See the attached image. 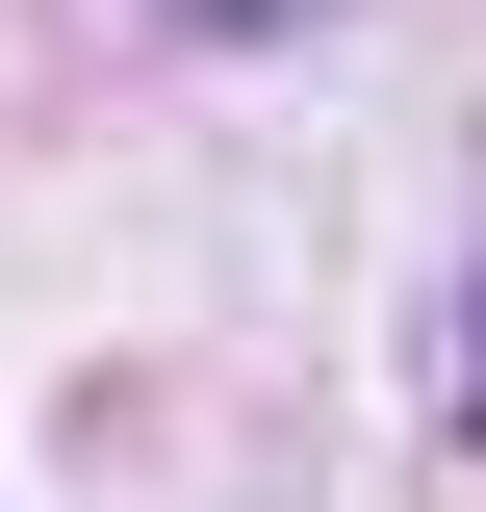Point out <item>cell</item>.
Instances as JSON below:
<instances>
[{
	"label": "cell",
	"mask_w": 486,
	"mask_h": 512,
	"mask_svg": "<svg viewBox=\"0 0 486 512\" xmlns=\"http://www.w3.org/2000/svg\"><path fill=\"white\" fill-rule=\"evenodd\" d=\"M461 410H486V359H461Z\"/></svg>",
	"instance_id": "7a4b0ae2"
},
{
	"label": "cell",
	"mask_w": 486,
	"mask_h": 512,
	"mask_svg": "<svg viewBox=\"0 0 486 512\" xmlns=\"http://www.w3.org/2000/svg\"><path fill=\"white\" fill-rule=\"evenodd\" d=\"M180 26H282V0H180Z\"/></svg>",
	"instance_id": "6da1fadb"
}]
</instances>
